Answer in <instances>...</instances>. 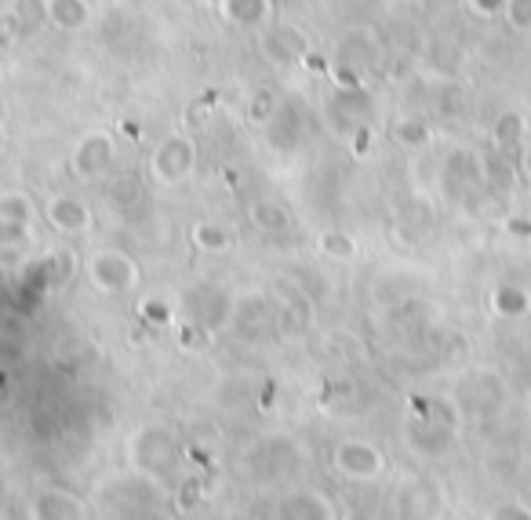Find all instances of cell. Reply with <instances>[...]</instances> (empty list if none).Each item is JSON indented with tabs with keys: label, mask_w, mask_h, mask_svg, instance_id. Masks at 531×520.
<instances>
[{
	"label": "cell",
	"mask_w": 531,
	"mask_h": 520,
	"mask_svg": "<svg viewBox=\"0 0 531 520\" xmlns=\"http://www.w3.org/2000/svg\"><path fill=\"white\" fill-rule=\"evenodd\" d=\"M88 277L99 291H110V295H124L139 284V266L117 248H102L88 259Z\"/></svg>",
	"instance_id": "1"
},
{
	"label": "cell",
	"mask_w": 531,
	"mask_h": 520,
	"mask_svg": "<svg viewBox=\"0 0 531 520\" xmlns=\"http://www.w3.org/2000/svg\"><path fill=\"white\" fill-rule=\"evenodd\" d=\"M197 168V146L186 135H168L153 153V179L161 186H179Z\"/></svg>",
	"instance_id": "2"
},
{
	"label": "cell",
	"mask_w": 531,
	"mask_h": 520,
	"mask_svg": "<svg viewBox=\"0 0 531 520\" xmlns=\"http://www.w3.org/2000/svg\"><path fill=\"white\" fill-rule=\"evenodd\" d=\"M113 157H117L113 135H106V131H88V135L73 146V175L84 182L106 179L113 171Z\"/></svg>",
	"instance_id": "3"
},
{
	"label": "cell",
	"mask_w": 531,
	"mask_h": 520,
	"mask_svg": "<svg viewBox=\"0 0 531 520\" xmlns=\"http://www.w3.org/2000/svg\"><path fill=\"white\" fill-rule=\"evenodd\" d=\"M382 455L368 440H342L335 448V470L346 480H375L382 473Z\"/></svg>",
	"instance_id": "4"
},
{
	"label": "cell",
	"mask_w": 531,
	"mask_h": 520,
	"mask_svg": "<svg viewBox=\"0 0 531 520\" xmlns=\"http://www.w3.org/2000/svg\"><path fill=\"white\" fill-rule=\"evenodd\" d=\"M44 219H48L51 230L77 237V233H84L91 226V208L81 197H73V193H55L48 200V208H44Z\"/></svg>",
	"instance_id": "5"
},
{
	"label": "cell",
	"mask_w": 531,
	"mask_h": 520,
	"mask_svg": "<svg viewBox=\"0 0 531 520\" xmlns=\"http://www.w3.org/2000/svg\"><path fill=\"white\" fill-rule=\"evenodd\" d=\"M259 48H262V59L270 62V66H277V70H284V66L302 62L306 40H302L299 30H291V26H277V30H270L259 40Z\"/></svg>",
	"instance_id": "6"
},
{
	"label": "cell",
	"mask_w": 531,
	"mask_h": 520,
	"mask_svg": "<svg viewBox=\"0 0 531 520\" xmlns=\"http://www.w3.org/2000/svg\"><path fill=\"white\" fill-rule=\"evenodd\" d=\"M219 15L237 30H259L273 15V0H219Z\"/></svg>",
	"instance_id": "7"
},
{
	"label": "cell",
	"mask_w": 531,
	"mask_h": 520,
	"mask_svg": "<svg viewBox=\"0 0 531 520\" xmlns=\"http://www.w3.org/2000/svg\"><path fill=\"white\" fill-rule=\"evenodd\" d=\"M91 22L88 0H48V26L62 33H77Z\"/></svg>",
	"instance_id": "8"
},
{
	"label": "cell",
	"mask_w": 531,
	"mask_h": 520,
	"mask_svg": "<svg viewBox=\"0 0 531 520\" xmlns=\"http://www.w3.org/2000/svg\"><path fill=\"white\" fill-rule=\"evenodd\" d=\"M81 513H84L81 499H73V495H66V491H44V495H37L30 506V517H41V520L81 517Z\"/></svg>",
	"instance_id": "9"
},
{
	"label": "cell",
	"mask_w": 531,
	"mask_h": 520,
	"mask_svg": "<svg viewBox=\"0 0 531 520\" xmlns=\"http://www.w3.org/2000/svg\"><path fill=\"white\" fill-rule=\"evenodd\" d=\"M190 240H193V248L204 251V255H222V251L233 248V233L215 219L197 222V226L190 230Z\"/></svg>",
	"instance_id": "10"
},
{
	"label": "cell",
	"mask_w": 531,
	"mask_h": 520,
	"mask_svg": "<svg viewBox=\"0 0 531 520\" xmlns=\"http://www.w3.org/2000/svg\"><path fill=\"white\" fill-rule=\"evenodd\" d=\"M491 310L499 317H528L531 313V295L521 284H502L491 291Z\"/></svg>",
	"instance_id": "11"
},
{
	"label": "cell",
	"mask_w": 531,
	"mask_h": 520,
	"mask_svg": "<svg viewBox=\"0 0 531 520\" xmlns=\"http://www.w3.org/2000/svg\"><path fill=\"white\" fill-rule=\"evenodd\" d=\"M524 117L521 113H502L499 124H495V150L499 153H521L524 146Z\"/></svg>",
	"instance_id": "12"
},
{
	"label": "cell",
	"mask_w": 531,
	"mask_h": 520,
	"mask_svg": "<svg viewBox=\"0 0 531 520\" xmlns=\"http://www.w3.org/2000/svg\"><path fill=\"white\" fill-rule=\"evenodd\" d=\"M11 11L22 26V37L48 26V0H11Z\"/></svg>",
	"instance_id": "13"
},
{
	"label": "cell",
	"mask_w": 531,
	"mask_h": 520,
	"mask_svg": "<svg viewBox=\"0 0 531 520\" xmlns=\"http://www.w3.org/2000/svg\"><path fill=\"white\" fill-rule=\"evenodd\" d=\"M284 513L288 517H335L331 502L324 495H313V491H302V495H291L284 502Z\"/></svg>",
	"instance_id": "14"
},
{
	"label": "cell",
	"mask_w": 531,
	"mask_h": 520,
	"mask_svg": "<svg viewBox=\"0 0 531 520\" xmlns=\"http://www.w3.org/2000/svg\"><path fill=\"white\" fill-rule=\"evenodd\" d=\"M251 222H255V230L281 233V230H288L291 215L281 208V204H273V200H259V204L251 208Z\"/></svg>",
	"instance_id": "15"
},
{
	"label": "cell",
	"mask_w": 531,
	"mask_h": 520,
	"mask_svg": "<svg viewBox=\"0 0 531 520\" xmlns=\"http://www.w3.org/2000/svg\"><path fill=\"white\" fill-rule=\"evenodd\" d=\"M0 215H8V219H19V222H33V215H37V204H33L30 193L4 190V193H0Z\"/></svg>",
	"instance_id": "16"
},
{
	"label": "cell",
	"mask_w": 531,
	"mask_h": 520,
	"mask_svg": "<svg viewBox=\"0 0 531 520\" xmlns=\"http://www.w3.org/2000/svg\"><path fill=\"white\" fill-rule=\"evenodd\" d=\"M281 110V99H277V91L273 88H255L251 91V102H248V117L255 120V124H270L273 113Z\"/></svg>",
	"instance_id": "17"
},
{
	"label": "cell",
	"mask_w": 531,
	"mask_h": 520,
	"mask_svg": "<svg viewBox=\"0 0 531 520\" xmlns=\"http://www.w3.org/2000/svg\"><path fill=\"white\" fill-rule=\"evenodd\" d=\"M310 328V306L306 302H288L284 306V313H281V335L284 339H299L302 331Z\"/></svg>",
	"instance_id": "18"
},
{
	"label": "cell",
	"mask_w": 531,
	"mask_h": 520,
	"mask_svg": "<svg viewBox=\"0 0 531 520\" xmlns=\"http://www.w3.org/2000/svg\"><path fill=\"white\" fill-rule=\"evenodd\" d=\"M73 270H77V259H73V251H66V248L51 251L48 259H44V273H48L51 284H66Z\"/></svg>",
	"instance_id": "19"
},
{
	"label": "cell",
	"mask_w": 531,
	"mask_h": 520,
	"mask_svg": "<svg viewBox=\"0 0 531 520\" xmlns=\"http://www.w3.org/2000/svg\"><path fill=\"white\" fill-rule=\"evenodd\" d=\"M175 339H179V346L186 353H201L211 346V331H208V324H182V328L175 331Z\"/></svg>",
	"instance_id": "20"
},
{
	"label": "cell",
	"mask_w": 531,
	"mask_h": 520,
	"mask_svg": "<svg viewBox=\"0 0 531 520\" xmlns=\"http://www.w3.org/2000/svg\"><path fill=\"white\" fill-rule=\"evenodd\" d=\"M142 197V186L135 179H117L110 182V190H106V200H110V208H131L135 200Z\"/></svg>",
	"instance_id": "21"
},
{
	"label": "cell",
	"mask_w": 531,
	"mask_h": 520,
	"mask_svg": "<svg viewBox=\"0 0 531 520\" xmlns=\"http://www.w3.org/2000/svg\"><path fill=\"white\" fill-rule=\"evenodd\" d=\"M22 244H30V222L0 215V248H22Z\"/></svg>",
	"instance_id": "22"
},
{
	"label": "cell",
	"mask_w": 531,
	"mask_h": 520,
	"mask_svg": "<svg viewBox=\"0 0 531 520\" xmlns=\"http://www.w3.org/2000/svg\"><path fill=\"white\" fill-rule=\"evenodd\" d=\"M393 139L404 142V146H426L430 142V128L422 124V120H397V128H393Z\"/></svg>",
	"instance_id": "23"
},
{
	"label": "cell",
	"mask_w": 531,
	"mask_h": 520,
	"mask_svg": "<svg viewBox=\"0 0 531 520\" xmlns=\"http://www.w3.org/2000/svg\"><path fill=\"white\" fill-rule=\"evenodd\" d=\"M321 251L328 255V259H353V240L346 237V233H321Z\"/></svg>",
	"instance_id": "24"
},
{
	"label": "cell",
	"mask_w": 531,
	"mask_h": 520,
	"mask_svg": "<svg viewBox=\"0 0 531 520\" xmlns=\"http://www.w3.org/2000/svg\"><path fill=\"white\" fill-rule=\"evenodd\" d=\"M139 313H142V324H150V328H168L171 324V306L164 299H146Z\"/></svg>",
	"instance_id": "25"
},
{
	"label": "cell",
	"mask_w": 531,
	"mask_h": 520,
	"mask_svg": "<svg viewBox=\"0 0 531 520\" xmlns=\"http://www.w3.org/2000/svg\"><path fill=\"white\" fill-rule=\"evenodd\" d=\"M22 40V26H19V19H15V11H0V51H8V48H15Z\"/></svg>",
	"instance_id": "26"
},
{
	"label": "cell",
	"mask_w": 531,
	"mask_h": 520,
	"mask_svg": "<svg viewBox=\"0 0 531 520\" xmlns=\"http://www.w3.org/2000/svg\"><path fill=\"white\" fill-rule=\"evenodd\" d=\"M506 19L513 30H531V0H506Z\"/></svg>",
	"instance_id": "27"
},
{
	"label": "cell",
	"mask_w": 531,
	"mask_h": 520,
	"mask_svg": "<svg viewBox=\"0 0 531 520\" xmlns=\"http://www.w3.org/2000/svg\"><path fill=\"white\" fill-rule=\"evenodd\" d=\"M506 233H510L517 244H528L531 240V219H506Z\"/></svg>",
	"instance_id": "28"
},
{
	"label": "cell",
	"mask_w": 531,
	"mask_h": 520,
	"mask_svg": "<svg viewBox=\"0 0 531 520\" xmlns=\"http://www.w3.org/2000/svg\"><path fill=\"white\" fill-rule=\"evenodd\" d=\"M470 8L477 11V15H499V11L506 8V0H470Z\"/></svg>",
	"instance_id": "29"
},
{
	"label": "cell",
	"mask_w": 531,
	"mask_h": 520,
	"mask_svg": "<svg viewBox=\"0 0 531 520\" xmlns=\"http://www.w3.org/2000/svg\"><path fill=\"white\" fill-rule=\"evenodd\" d=\"M521 164H524V171L531 175V135L524 139V146H521Z\"/></svg>",
	"instance_id": "30"
},
{
	"label": "cell",
	"mask_w": 531,
	"mask_h": 520,
	"mask_svg": "<svg viewBox=\"0 0 531 520\" xmlns=\"http://www.w3.org/2000/svg\"><path fill=\"white\" fill-rule=\"evenodd\" d=\"M4 146H8V139H4V128H0V157H4Z\"/></svg>",
	"instance_id": "31"
},
{
	"label": "cell",
	"mask_w": 531,
	"mask_h": 520,
	"mask_svg": "<svg viewBox=\"0 0 531 520\" xmlns=\"http://www.w3.org/2000/svg\"><path fill=\"white\" fill-rule=\"evenodd\" d=\"M4 397H8V393H4V382H0V400H4Z\"/></svg>",
	"instance_id": "32"
}]
</instances>
